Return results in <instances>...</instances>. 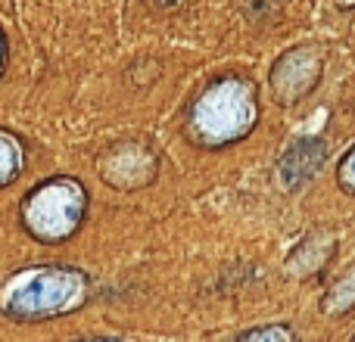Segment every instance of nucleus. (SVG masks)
<instances>
[{"label": "nucleus", "instance_id": "f257e3e1", "mask_svg": "<svg viewBox=\"0 0 355 342\" xmlns=\"http://www.w3.org/2000/svg\"><path fill=\"white\" fill-rule=\"evenodd\" d=\"M91 293L87 274L75 268H35L16 274L0 293V312L12 321H41L75 312Z\"/></svg>", "mask_w": 355, "mask_h": 342}, {"label": "nucleus", "instance_id": "f03ea898", "mask_svg": "<svg viewBox=\"0 0 355 342\" xmlns=\"http://www.w3.org/2000/svg\"><path fill=\"white\" fill-rule=\"evenodd\" d=\"M256 122V91L243 78H221L193 106V131L206 143L240 141Z\"/></svg>", "mask_w": 355, "mask_h": 342}, {"label": "nucleus", "instance_id": "7ed1b4c3", "mask_svg": "<svg viewBox=\"0 0 355 342\" xmlns=\"http://www.w3.org/2000/svg\"><path fill=\"white\" fill-rule=\"evenodd\" d=\"M87 212V193L72 177H56L31 190L22 206V224L41 243H62L81 227Z\"/></svg>", "mask_w": 355, "mask_h": 342}, {"label": "nucleus", "instance_id": "20e7f679", "mask_svg": "<svg viewBox=\"0 0 355 342\" xmlns=\"http://www.w3.org/2000/svg\"><path fill=\"white\" fill-rule=\"evenodd\" d=\"M321 78V56L312 47H296L284 53L271 69V87H275L281 103H296L302 100Z\"/></svg>", "mask_w": 355, "mask_h": 342}, {"label": "nucleus", "instance_id": "39448f33", "mask_svg": "<svg viewBox=\"0 0 355 342\" xmlns=\"http://www.w3.org/2000/svg\"><path fill=\"white\" fill-rule=\"evenodd\" d=\"M100 174H103V181L112 183V187L135 190V187H144V183L156 174V162L147 150L135 147V143H125V147L103 156Z\"/></svg>", "mask_w": 355, "mask_h": 342}, {"label": "nucleus", "instance_id": "423d86ee", "mask_svg": "<svg viewBox=\"0 0 355 342\" xmlns=\"http://www.w3.org/2000/svg\"><path fill=\"white\" fill-rule=\"evenodd\" d=\"M327 159V147L321 137H302L284 153L281 165H277V177H281L284 190H296L302 183H309L321 171Z\"/></svg>", "mask_w": 355, "mask_h": 342}, {"label": "nucleus", "instance_id": "0eeeda50", "mask_svg": "<svg viewBox=\"0 0 355 342\" xmlns=\"http://www.w3.org/2000/svg\"><path fill=\"white\" fill-rule=\"evenodd\" d=\"M331 249H334V240H327V237H309L306 243H302L300 249L290 255L287 268L293 271V274H300V277H309L312 271H318L321 264L331 258Z\"/></svg>", "mask_w": 355, "mask_h": 342}, {"label": "nucleus", "instance_id": "6e6552de", "mask_svg": "<svg viewBox=\"0 0 355 342\" xmlns=\"http://www.w3.org/2000/svg\"><path fill=\"white\" fill-rule=\"evenodd\" d=\"M355 308V268L346 277H340L324 296V312L327 314H346Z\"/></svg>", "mask_w": 355, "mask_h": 342}, {"label": "nucleus", "instance_id": "1a4fd4ad", "mask_svg": "<svg viewBox=\"0 0 355 342\" xmlns=\"http://www.w3.org/2000/svg\"><path fill=\"white\" fill-rule=\"evenodd\" d=\"M19 171H22V147L16 137L0 131V187L16 181Z\"/></svg>", "mask_w": 355, "mask_h": 342}, {"label": "nucleus", "instance_id": "9d476101", "mask_svg": "<svg viewBox=\"0 0 355 342\" xmlns=\"http://www.w3.org/2000/svg\"><path fill=\"white\" fill-rule=\"evenodd\" d=\"M237 342H293V336H290L287 327L271 324V327H256V330L243 333Z\"/></svg>", "mask_w": 355, "mask_h": 342}, {"label": "nucleus", "instance_id": "9b49d317", "mask_svg": "<svg viewBox=\"0 0 355 342\" xmlns=\"http://www.w3.org/2000/svg\"><path fill=\"white\" fill-rule=\"evenodd\" d=\"M337 177L346 193H355V147L343 156V162H340V168H337Z\"/></svg>", "mask_w": 355, "mask_h": 342}, {"label": "nucleus", "instance_id": "f8f14e48", "mask_svg": "<svg viewBox=\"0 0 355 342\" xmlns=\"http://www.w3.org/2000/svg\"><path fill=\"white\" fill-rule=\"evenodd\" d=\"M3 60H6V44H3V35H0V69H3Z\"/></svg>", "mask_w": 355, "mask_h": 342}, {"label": "nucleus", "instance_id": "ddd939ff", "mask_svg": "<svg viewBox=\"0 0 355 342\" xmlns=\"http://www.w3.org/2000/svg\"><path fill=\"white\" fill-rule=\"evenodd\" d=\"M340 6H343V10H349V6H355V0H337Z\"/></svg>", "mask_w": 355, "mask_h": 342}, {"label": "nucleus", "instance_id": "4468645a", "mask_svg": "<svg viewBox=\"0 0 355 342\" xmlns=\"http://www.w3.org/2000/svg\"><path fill=\"white\" fill-rule=\"evenodd\" d=\"M87 342H122V339H87Z\"/></svg>", "mask_w": 355, "mask_h": 342}]
</instances>
